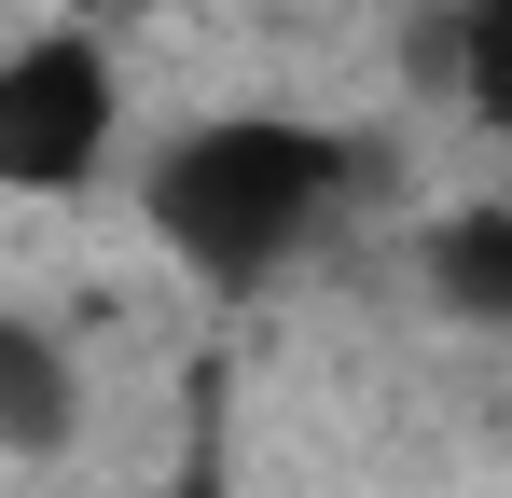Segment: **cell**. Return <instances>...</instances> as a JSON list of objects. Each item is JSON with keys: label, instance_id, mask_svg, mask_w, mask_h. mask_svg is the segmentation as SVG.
<instances>
[{"label": "cell", "instance_id": "cell-4", "mask_svg": "<svg viewBox=\"0 0 512 498\" xmlns=\"http://www.w3.org/2000/svg\"><path fill=\"white\" fill-rule=\"evenodd\" d=\"M429 305L471 332H512V194H471V208H443L429 222Z\"/></svg>", "mask_w": 512, "mask_h": 498}, {"label": "cell", "instance_id": "cell-5", "mask_svg": "<svg viewBox=\"0 0 512 498\" xmlns=\"http://www.w3.org/2000/svg\"><path fill=\"white\" fill-rule=\"evenodd\" d=\"M443 56H457V97H471V125H499V139H512V0H457Z\"/></svg>", "mask_w": 512, "mask_h": 498}, {"label": "cell", "instance_id": "cell-2", "mask_svg": "<svg viewBox=\"0 0 512 498\" xmlns=\"http://www.w3.org/2000/svg\"><path fill=\"white\" fill-rule=\"evenodd\" d=\"M125 153V70L84 14L0 42V194H84Z\"/></svg>", "mask_w": 512, "mask_h": 498}, {"label": "cell", "instance_id": "cell-3", "mask_svg": "<svg viewBox=\"0 0 512 498\" xmlns=\"http://www.w3.org/2000/svg\"><path fill=\"white\" fill-rule=\"evenodd\" d=\"M84 443V374H70V346L28 319V305H0V457H70Z\"/></svg>", "mask_w": 512, "mask_h": 498}, {"label": "cell", "instance_id": "cell-1", "mask_svg": "<svg viewBox=\"0 0 512 498\" xmlns=\"http://www.w3.org/2000/svg\"><path fill=\"white\" fill-rule=\"evenodd\" d=\"M333 208H346V139L333 125H291V111H194L139 166L153 249L194 263L208 291H263Z\"/></svg>", "mask_w": 512, "mask_h": 498}, {"label": "cell", "instance_id": "cell-6", "mask_svg": "<svg viewBox=\"0 0 512 498\" xmlns=\"http://www.w3.org/2000/svg\"><path fill=\"white\" fill-rule=\"evenodd\" d=\"M153 498H222V471H180V485H153Z\"/></svg>", "mask_w": 512, "mask_h": 498}, {"label": "cell", "instance_id": "cell-7", "mask_svg": "<svg viewBox=\"0 0 512 498\" xmlns=\"http://www.w3.org/2000/svg\"><path fill=\"white\" fill-rule=\"evenodd\" d=\"M84 14H97V0H84Z\"/></svg>", "mask_w": 512, "mask_h": 498}]
</instances>
